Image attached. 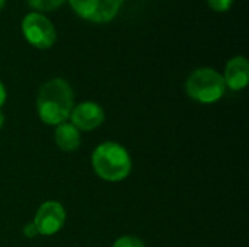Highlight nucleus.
Masks as SVG:
<instances>
[{
    "label": "nucleus",
    "instance_id": "nucleus-7",
    "mask_svg": "<svg viewBox=\"0 0 249 247\" xmlns=\"http://www.w3.org/2000/svg\"><path fill=\"white\" fill-rule=\"evenodd\" d=\"M70 124L82 131H93L101 127L105 119V112L101 105L95 102H82L73 106L70 114Z\"/></svg>",
    "mask_w": 249,
    "mask_h": 247
},
{
    "label": "nucleus",
    "instance_id": "nucleus-5",
    "mask_svg": "<svg viewBox=\"0 0 249 247\" xmlns=\"http://www.w3.org/2000/svg\"><path fill=\"white\" fill-rule=\"evenodd\" d=\"M77 16L93 23L112 20L121 9L124 0H69Z\"/></svg>",
    "mask_w": 249,
    "mask_h": 247
},
{
    "label": "nucleus",
    "instance_id": "nucleus-11",
    "mask_svg": "<svg viewBox=\"0 0 249 247\" xmlns=\"http://www.w3.org/2000/svg\"><path fill=\"white\" fill-rule=\"evenodd\" d=\"M112 247H146L144 243L137 239V237H133V236H124V237H120Z\"/></svg>",
    "mask_w": 249,
    "mask_h": 247
},
{
    "label": "nucleus",
    "instance_id": "nucleus-6",
    "mask_svg": "<svg viewBox=\"0 0 249 247\" xmlns=\"http://www.w3.org/2000/svg\"><path fill=\"white\" fill-rule=\"evenodd\" d=\"M38 230V234L53 236L58 233L66 223V210L60 202L47 201L35 213L32 221Z\"/></svg>",
    "mask_w": 249,
    "mask_h": 247
},
{
    "label": "nucleus",
    "instance_id": "nucleus-13",
    "mask_svg": "<svg viewBox=\"0 0 249 247\" xmlns=\"http://www.w3.org/2000/svg\"><path fill=\"white\" fill-rule=\"evenodd\" d=\"M23 234H25V237H28V239H34V237L38 234V230H36L35 224H34V223H28V224L23 227Z\"/></svg>",
    "mask_w": 249,
    "mask_h": 247
},
{
    "label": "nucleus",
    "instance_id": "nucleus-4",
    "mask_svg": "<svg viewBox=\"0 0 249 247\" xmlns=\"http://www.w3.org/2000/svg\"><path fill=\"white\" fill-rule=\"evenodd\" d=\"M22 33L35 48H51L57 39V32L50 19L38 12H31L22 19Z\"/></svg>",
    "mask_w": 249,
    "mask_h": 247
},
{
    "label": "nucleus",
    "instance_id": "nucleus-12",
    "mask_svg": "<svg viewBox=\"0 0 249 247\" xmlns=\"http://www.w3.org/2000/svg\"><path fill=\"white\" fill-rule=\"evenodd\" d=\"M235 0H207L210 9L216 10V12H226L232 7Z\"/></svg>",
    "mask_w": 249,
    "mask_h": 247
},
{
    "label": "nucleus",
    "instance_id": "nucleus-8",
    "mask_svg": "<svg viewBox=\"0 0 249 247\" xmlns=\"http://www.w3.org/2000/svg\"><path fill=\"white\" fill-rule=\"evenodd\" d=\"M225 84L232 90H242L248 86L249 63L242 55L233 57L228 61L223 74Z\"/></svg>",
    "mask_w": 249,
    "mask_h": 247
},
{
    "label": "nucleus",
    "instance_id": "nucleus-3",
    "mask_svg": "<svg viewBox=\"0 0 249 247\" xmlns=\"http://www.w3.org/2000/svg\"><path fill=\"white\" fill-rule=\"evenodd\" d=\"M187 95L200 103L217 102L226 90L223 76L209 67L194 70L185 83Z\"/></svg>",
    "mask_w": 249,
    "mask_h": 247
},
{
    "label": "nucleus",
    "instance_id": "nucleus-16",
    "mask_svg": "<svg viewBox=\"0 0 249 247\" xmlns=\"http://www.w3.org/2000/svg\"><path fill=\"white\" fill-rule=\"evenodd\" d=\"M4 3H6V0H0V10L3 9V6H4Z\"/></svg>",
    "mask_w": 249,
    "mask_h": 247
},
{
    "label": "nucleus",
    "instance_id": "nucleus-15",
    "mask_svg": "<svg viewBox=\"0 0 249 247\" xmlns=\"http://www.w3.org/2000/svg\"><path fill=\"white\" fill-rule=\"evenodd\" d=\"M3 124H4V115H3V112L0 111V130H1V127H3Z\"/></svg>",
    "mask_w": 249,
    "mask_h": 247
},
{
    "label": "nucleus",
    "instance_id": "nucleus-10",
    "mask_svg": "<svg viewBox=\"0 0 249 247\" xmlns=\"http://www.w3.org/2000/svg\"><path fill=\"white\" fill-rule=\"evenodd\" d=\"M66 0H28L29 6L35 9L38 13L41 12H51L60 7Z\"/></svg>",
    "mask_w": 249,
    "mask_h": 247
},
{
    "label": "nucleus",
    "instance_id": "nucleus-1",
    "mask_svg": "<svg viewBox=\"0 0 249 247\" xmlns=\"http://www.w3.org/2000/svg\"><path fill=\"white\" fill-rule=\"evenodd\" d=\"M73 109V90L60 77L45 82L36 96V112L39 119L48 125L66 122Z\"/></svg>",
    "mask_w": 249,
    "mask_h": 247
},
{
    "label": "nucleus",
    "instance_id": "nucleus-14",
    "mask_svg": "<svg viewBox=\"0 0 249 247\" xmlns=\"http://www.w3.org/2000/svg\"><path fill=\"white\" fill-rule=\"evenodd\" d=\"M4 102H6V89H4L3 83L0 82V108L4 105Z\"/></svg>",
    "mask_w": 249,
    "mask_h": 247
},
{
    "label": "nucleus",
    "instance_id": "nucleus-9",
    "mask_svg": "<svg viewBox=\"0 0 249 247\" xmlns=\"http://www.w3.org/2000/svg\"><path fill=\"white\" fill-rule=\"evenodd\" d=\"M54 138H55L57 147L61 151L71 153L80 147V132L73 124L63 122V124L57 125Z\"/></svg>",
    "mask_w": 249,
    "mask_h": 247
},
{
    "label": "nucleus",
    "instance_id": "nucleus-2",
    "mask_svg": "<svg viewBox=\"0 0 249 247\" xmlns=\"http://www.w3.org/2000/svg\"><path fill=\"white\" fill-rule=\"evenodd\" d=\"M92 167L101 179L121 182L130 175L133 163L128 151L121 144L105 141L93 150Z\"/></svg>",
    "mask_w": 249,
    "mask_h": 247
}]
</instances>
